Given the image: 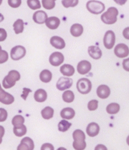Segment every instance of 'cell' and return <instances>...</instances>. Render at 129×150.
Here are the masks:
<instances>
[{
	"label": "cell",
	"mask_w": 129,
	"mask_h": 150,
	"mask_svg": "<svg viewBox=\"0 0 129 150\" xmlns=\"http://www.w3.org/2000/svg\"><path fill=\"white\" fill-rule=\"evenodd\" d=\"M39 79L43 83H49L52 79V73L48 69H45L40 73Z\"/></svg>",
	"instance_id": "23"
},
{
	"label": "cell",
	"mask_w": 129,
	"mask_h": 150,
	"mask_svg": "<svg viewBox=\"0 0 129 150\" xmlns=\"http://www.w3.org/2000/svg\"><path fill=\"white\" fill-rule=\"evenodd\" d=\"M24 122H25L24 117H23V116H21V115H16V116H14L13 119H12L11 123L14 127H17V126L23 125Z\"/></svg>",
	"instance_id": "31"
},
{
	"label": "cell",
	"mask_w": 129,
	"mask_h": 150,
	"mask_svg": "<svg viewBox=\"0 0 129 150\" xmlns=\"http://www.w3.org/2000/svg\"><path fill=\"white\" fill-rule=\"evenodd\" d=\"M60 71L65 77H71L74 74L75 68L72 65H69V64H64L60 67Z\"/></svg>",
	"instance_id": "19"
},
{
	"label": "cell",
	"mask_w": 129,
	"mask_h": 150,
	"mask_svg": "<svg viewBox=\"0 0 129 150\" xmlns=\"http://www.w3.org/2000/svg\"><path fill=\"white\" fill-rule=\"evenodd\" d=\"M54 110L53 108L51 107H45L41 111V115L45 120H50L54 116Z\"/></svg>",
	"instance_id": "26"
},
{
	"label": "cell",
	"mask_w": 129,
	"mask_h": 150,
	"mask_svg": "<svg viewBox=\"0 0 129 150\" xmlns=\"http://www.w3.org/2000/svg\"><path fill=\"white\" fill-rule=\"evenodd\" d=\"M41 150H54V147L52 143H44L41 146Z\"/></svg>",
	"instance_id": "40"
},
{
	"label": "cell",
	"mask_w": 129,
	"mask_h": 150,
	"mask_svg": "<svg viewBox=\"0 0 129 150\" xmlns=\"http://www.w3.org/2000/svg\"><path fill=\"white\" fill-rule=\"evenodd\" d=\"M54 1H56V0H54Z\"/></svg>",
	"instance_id": "53"
},
{
	"label": "cell",
	"mask_w": 129,
	"mask_h": 150,
	"mask_svg": "<svg viewBox=\"0 0 129 150\" xmlns=\"http://www.w3.org/2000/svg\"><path fill=\"white\" fill-rule=\"evenodd\" d=\"M9 59V54L5 50H2L0 52V64L5 63Z\"/></svg>",
	"instance_id": "37"
},
{
	"label": "cell",
	"mask_w": 129,
	"mask_h": 150,
	"mask_svg": "<svg viewBox=\"0 0 129 150\" xmlns=\"http://www.w3.org/2000/svg\"><path fill=\"white\" fill-rule=\"evenodd\" d=\"M27 127L24 125H21V126L14 127L13 128V132L17 137H22L25 135L27 134Z\"/></svg>",
	"instance_id": "29"
},
{
	"label": "cell",
	"mask_w": 129,
	"mask_h": 150,
	"mask_svg": "<svg viewBox=\"0 0 129 150\" xmlns=\"http://www.w3.org/2000/svg\"><path fill=\"white\" fill-rule=\"evenodd\" d=\"M72 146H73L74 149L76 150H84L86 148V142L73 141V143H72Z\"/></svg>",
	"instance_id": "35"
},
{
	"label": "cell",
	"mask_w": 129,
	"mask_h": 150,
	"mask_svg": "<svg viewBox=\"0 0 129 150\" xmlns=\"http://www.w3.org/2000/svg\"><path fill=\"white\" fill-rule=\"evenodd\" d=\"M106 110L109 114L114 115L116 114L120 110V105L117 103H111L107 106Z\"/></svg>",
	"instance_id": "24"
},
{
	"label": "cell",
	"mask_w": 129,
	"mask_h": 150,
	"mask_svg": "<svg viewBox=\"0 0 129 150\" xmlns=\"http://www.w3.org/2000/svg\"><path fill=\"white\" fill-rule=\"evenodd\" d=\"M71 125H72V124L68 121H67V120H61L58 123V130L61 132H65V131H68L70 129Z\"/></svg>",
	"instance_id": "30"
},
{
	"label": "cell",
	"mask_w": 129,
	"mask_h": 150,
	"mask_svg": "<svg viewBox=\"0 0 129 150\" xmlns=\"http://www.w3.org/2000/svg\"><path fill=\"white\" fill-rule=\"evenodd\" d=\"M88 53L94 59H99L102 56L101 50L97 46H90L88 49Z\"/></svg>",
	"instance_id": "18"
},
{
	"label": "cell",
	"mask_w": 129,
	"mask_h": 150,
	"mask_svg": "<svg viewBox=\"0 0 129 150\" xmlns=\"http://www.w3.org/2000/svg\"><path fill=\"white\" fill-rule=\"evenodd\" d=\"M2 0H0V5H2Z\"/></svg>",
	"instance_id": "51"
},
{
	"label": "cell",
	"mask_w": 129,
	"mask_h": 150,
	"mask_svg": "<svg viewBox=\"0 0 129 150\" xmlns=\"http://www.w3.org/2000/svg\"><path fill=\"white\" fill-rule=\"evenodd\" d=\"M114 2L119 5H123L126 3L127 0H114Z\"/></svg>",
	"instance_id": "47"
},
{
	"label": "cell",
	"mask_w": 129,
	"mask_h": 150,
	"mask_svg": "<svg viewBox=\"0 0 129 150\" xmlns=\"http://www.w3.org/2000/svg\"><path fill=\"white\" fill-rule=\"evenodd\" d=\"M34 146L33 140L29 137H25L21 140V143L17 146V150H33Z\"/></svg>",
	"instance_id": "9"
},
{
	"label": "cell",
	"mask_w": 129,
	"mask_h": 150,
	"mask_svg": "<svg viewBox=\"0 0 129 150\" xmlns=\"http://www.w3.org/2000/svg\"><path fill=\"white\" fill-rule=\"evenodd\" d=\"M98 108V101L97 100H91L88 103V109L90 111L96 110Z\"/></svg>",
	"instance_id": "36"
},
{
	"label": "cell",
	"mask_w": 129,
	"mask_h": 150,
	"mask_svg": "<svg viewBox=\"0 0 129 150\" xmlns=\"http://www.w3.org/2000/svg\"><path fill=\"white\" fill-rule=\"evenodd\" d=\"M14 101V96L9 92H6L1 86L0 84V102L6 105L11 104Z\"/></svg>",
	"instance_id": "11"
},
{
	"label": "cell",
	"mask_w": 129,
	"mask_h": 150,
	"mask_svg": "<svg viewBox=\"0 0 129 150\" xmlns=\"http://www.w3.org/2000/svg\"><path fill=\"white\" fill-rule=\"evenodd\" d=\"M86 132L87 134L89 137H94L98 135L100 132V126L96 122H91L88 125V126L86 128Z\"/></svg>",
	"instance_id": "13"
},
{
	"label": "cell",
	"mask_w": 129,
	"mask_h": 150,
	"mask_svg": "<svg viewBox=\"0 0 129 150\" xmlns=\"http://www.w3.org/2000/svg\"><path fill=\"white\" fill-rule=\"evenodd\" d=\"M48 19V15L43 11H37L33 14V20L35 23L38 24L45 23L46 20Z\"/></svg>",
	"instance_id": "15"
},
{
	"label": "cell",
	"mask_w": 129,
	"mask_h": 150,
	"mask_svg": "<svg viewBox=\"0 0 129 150\" xmlns=\"http://www.w3.org/2000/svg\"><path fill=\"white\" fill-rule=\"evenodd\" d=\"M122 35L125 39L129 40V27H126L122 32Z\"/></svg>",
	"instance_id": "44"
},
{
	"label": "cell",
	"mask_w": 129,
	"mask_h": 150,
	"mask_svg": "<svg viewBox=\"0 0 129 150\" xmlns=\"http://www.w3.org/2000/svg\"><path fill=\"white\" fill-rule=\"evenodd\" d=\"M73 80L70 77H62L58 80L56 84L57 89L60 91H65L67 89H70L72 86Z\"/></svg>",
	"instance_id": "7"
},
{
	"label": "cell",
	"mask_w": 129,
	"mask_h": 150,
	"mask_svg": "<svg viewBox=\"0 0 129 150\" xmlns=\"http://www.w3.org/2000/svg\"><path fill=\"white\" fill-rule=\"evenodd\" d=\"M4 21V17L2 14H0V23Z\"/></svg>",
	"instance_id": "48"
},
{
	"label": "cell",
	"mask_w": 129,
	"mask_h": 150,
	"mask_svg": "<svg viewBox=\"0 0 129 150\" xmlns=\"http://www.w3.org/2000/svg\"><path fill=\"white\" fill-rule=\"evenodd\" d=\"M91 69V64L87 60L79 62L77 65V71L79 74L85 75L88 74Z\"/></svg>",
	"instance_id": "12"
},
{
	"label": "cell",
	"mask_w": 129,
	"mask_h": 150,
	"mask_svg": "<svg viewBox=\"0 0 129 150\" xmlns=\"http://www.w3.org/2000/svg\"><path fill=\"white\" fill-rule=\"evenodd\" d=\"M23 91H24V92H23V94L21 95V97H22V98L24 99V100H26L27 98V96H28V95H29V92H31L32 90L31 89H27V88H24Z\"/></svg>",
	"instance_id": "42"
},
{
	"label": "cell",
	"mask_w": 129,
	"mask_h": 150,
	"mask_svg": "<svg viewBox=\"0 0 129 150\" xmlns=\"http://www.w3.org/2000/svg\"><path fill=\"white\" fill-rule=\"evenodd\" d=\"M57 150H67V149L66 148H64V147H60V148L57 149Z\"/></svg>",
	"instance_id": "49"
},
{
	"label": "cell",
	"mask_w": 129,
	"mask_h": 150,
	"mask_svg": "<svg viewBox=\"0 0 129 150\" xmlns=\"http://www.w3.org/2000/svg\"><path fill=\"white\" fill-rule=\"evenodd\" d=\"M110 87L107 85H100L97 89V95L100 99H106L110 96Z\"/></svg>",
	"instance_id": "14"
},
{
	"label": "cell",
	"mask_w": 129,
	"mask_h": 150,
	"mask_svg": "<svg viewBox=\"0 0 129 150\" xmlns=\"http://www.w3.org/2000/svg\"><path fill=\"white\" fill-rule=\"evenodd\" d=\"M64 8L76 7L79 3V0H62L61 2Z\"/></svg>",
	"instance_id": "34"
},
{
	"label": "cell",
	"mask_w": 129,
	"mask_h": 150,
	"mask_svg": "<svg viewBox=\"0 0 129 150\" xmlns=\"http://www.w3.org/2000/svg\"><path fill=\"white\" fill-rule=\"evenodd\" d=\"M8 118V112L4 108H0V122H5Z\"/></svg>",
	"instance_id": "39"
},
{
	"label": "cell",
	"mask_w": 129,
	"mask_h": 150,
	"mask_svg": "<svg viewBox=\"0 0 129 150\" xmlns=\"http://www.w3.org/2000/svg\"><path fill=\"white\" fill-rule=\"evenodd\" d=\"M9 6L13 8H17L21 5V0H8Z\"/></svg>",
	"instance_id": "38"
},
{
	"label": "cell",
	"mask_w": 129,
	"mask_h": 150,
	"mask_svg": "<svg viewBox=\"0 0 129 150\" xmlns=\"http://www.w3.org/2000/svg\"><path fill=\"white\" fill-rule=\"evenodd\" d=\"M122 67L126 71L129 72V58L125 59L122 62Z\"/></svg>",
	"instance_id": "43"
},
{
	"label": "cell",
	"mask_w": 129,
	"mask_h": 150,
	"mask_svg": "<svg viewBox=\"0 0 129 150\" xmlns=\"http://www.w3.org/2000/svg\"><path fill=\"white\" fill-rule=\"evenodd\" d=\"M83 26L81 24L79 23H75L73 24L70 28V33L73 37H79L81 36L83 33Z\"/></svg>",
	"instance_id": "22"
},
{
	"label": "cell",
	"mask_w": 129,
	"mask_h": 150,
	"mask_svg": "<svg viewBox=\"0 0 129 150\" xmlns=\"http://www.w3.org/2000/svg\"><path fill=\"white\" fill-rule=\"evenodd\" d=\"M46 26L50 29H56L59 27L60 24V19L57 17H48L45 23Z\"/></svg>",
	"instance_id": "17"
},
{
	"label": "cell",
	"mask_w": 129,
	"mask_h": 150,
	"mask_svg": "<svg viewBox=\"0 0 129 150\" xmlns=\"http://www.w3.org/2000/svg\"><path fill=\"white\" fill-rule=\"evenodd\" d=\"M42 6L47 10H52L55 7L54 0H42Z\"/></svg>",
	"instance_id": "33"
},
{
	"label": "cell",
	"mask_w": 129,
	"mask_h": 150,
	"mask_svg": "<svg viewBox=\"0 0 129 150\" xmlns=\"http://www.w3.org/2000/svg\"><path fill=\"white\" fill-rule=\"evenodd\" d=\"M76 115V112L72 108H66L60 111V116L64 120H72Z\"/></svg>",
	"instance_id": "21"
},
{
	"label": "cell",
	"mask_w": 129,
	"mask_h": 150,
	"mask_svg": "<svg viewBox=\"0 0 129 150\" xmlns=\"http://www.w3.org/2000/svg\"><path fill=\"white\" fill-rule=\"evenodd\" d=\"M119 15V11L116 8L110 7L101 15V21L107 25H112L116 23Z\"/></svg>",
	"instance_id": "1"
},
{
	"label": "cell",
	"mask_w": 129,
	"mask_h": 150,
	"mask_svg": "<svg viewBox=\"0 0 129 150\" xmlns=\"http://www.w3.org/2000/svg\"><path fill=\"white\" fill-rule=\"evenodd\" d=\"M115 35L112 30H108L103 37V45L107 50H111L115 45Z\"/></svg>",
	"instance_id": "6"
},
{
	"label": "cell",
	"mask_w": 129,
	"mask_h": 150,
	"mask_svg": "<svg viewBox=\"0 0 129 150\" xmlns=\"http://www.w3.org/2000/svg\"><path fill=\"white\" fill-rule=\"evenodd\" d=\"M1 51H2V47L0 46V52H1Z\"/></svg>",
	"instance_id": "52"
},
{
	"label": "cell",
	"mask_w": 129,
	"mask_h": 150,
	"mask_svg": "<svg viewBox=\"0 0 129 150\" xmlns=\"http://www.w3.org/2000/svg\"><path fill=\"white\" fill-rule=\"evenodd\" d=\"M64 56L60 52H54L52 53L49 57V62L52 65L57 67L64 62Z\"/></svg>",
	"instance_id": "10"
},
{
	"label": "cell",
	"mask_w": 129,
	"mask_h": 150,
	"mask_svg": "<svg viewBox=\"0 0 129 150\" xmlns=\"http://www.w3.org/2000/svg\"><path fill=\"white\" fill-rule=\"evenodd\" d=\"M5 135V128L3 126L0 125V144L2 143V137Z\"/></svg>",
	"instance_id": "45"
},
{
	"label": "cell",
	"mask_w": 129,
	"mask_h": 150,
	"mask_svg": "<svg viewBox=\"0 0 129 150\" xmlns=\"http://www.w3.org/2000/svg\"><path fill=\"white\" fill-rule=\"evenodd\" d=\"M48 95L45 89H39L36 91L34 94V99L39 103H42L46 101Z\"/></svg>",
	"instance_id": "20"
},
{
	"label": "cell",
	"mask_w": 129,
	"mask_h": 150,
	"mask_svg": "<svg viewBox=\"0 0 129 150\" xmlns=\"http://www.w3.org/2000/svg\"><path fill=\"white\" fill-rule=\"evenodd\" d=\"M13 29L16 34H20L24 32V22L21 19H18L13 24Z\"/></svg>",
	"instance_id": "25"
},
{
	"label": "cell",
	"mask_w": 129,
	"mask_h": 150,
	"mask_svg": "<svg viewBox=\"0 0 129 150\" xmlns=\"http://www.w3.org/2000/svg\"><path fill=\"white\" fill-rule=\"evenodd\" d=\"M76 88L79 93L85 95L88 94L92 89V83L88 78H81L78 80Z\"/></svg>",
	"instance_id": "4"
},
{
	"label": "cell",
	"mask_w": 129,
	"mask_h": 150,
	"mask_svg": "<svg viewBox=\"0 0 129 150\" xmlns=\"http://www.w3.org/2000/svg\"><path fill=\"white\" fill-rule=\"evenodd\" d=\"M7 38V33L5 29L0 28V41H4Z\"/></svg>",
	"instance_id": "41"
},
{
	"label": "cell",
	"mask_w": 129,
	"mask_h": 150,
	"mask_svg": "<svg viewBox=\"0 0 129 150\" xmlns=\"http://www.w3.org/2000/svg\"><path fill=\"white\" fill-rule=\"evenodd\" d=\"M21 79V74L17 71H10L7 76L2 80V86L5 89H10L16 84V82Z\"/></svg>",
	"instance_id": "2"
},
{
	"label": "cell",
	"mask_w": 129,
	"mask_h": 150,
	"mask_svg": "<svg viewBox=\"0 0 129 150\" xmlns=\"http://www.w3.org/2000/svg\"><path fill=\"white\" fill-rule=\"evenodd\" d=\"M62 98L66 103H72V101H74L75 95L72 91L67 90L63 93Z\"/></svg>",
	"instance_id": "28"
},
{
	"label": "cell",
	"mask_w": 129,
	"mask_h": 150,
	"mask_svg": "<svg viewBox=\"0 0 129 150\" xmlns=\"http://www.w3.org/2000/svg\"><path fill=\"white\" fill-rule=\"evenodd\" d=\"M27 5L32 10H36L41 8L39 0H27Z\"/></svg>",
	"instance_id": "32"
},
{
	"label": "cell",
	"mask_w": 129,
	"mask_h": 150,
	"mask_svg": "<svg viewBox=\"0 0 129 150\" xmlns=\"http://www.w3.org/2000/svg\"><path fill=\"white\" fill-rule=\"evenodd\" d=\"M126 141H127V144L129 146V135H128V136L127 140H126Z\"/></svg>",
	"instance_id": "50"
},
{
	"label": "cell",
	"mask_w": 129,
	"mask_h": 150,
	"mask_svg": "<svg viewBox=\"0 0 129 150\" xmlns=\"http://www.w3.org/2000/svg\"><path fill=\"white\" fill-rule=\"evenodd\" d=\"M72 138L76 142H80L85 140V134L82 130L76 129L72 133Z\"/></svg>",
	"instance_id": "27"
},
{
	"label": "cell",
	"mask_w": 129,
	"mask_h": 150,
	"mask_svg": "<svg viewBox=\"0 0 129 150\" xmlns=\"http://www.w3.org/2000/svg\"><path fill=\"white\" fill-rule=\"evenodd\" d=\"M114 53L119 58H125L129 55V47L125 44H119L115 46Z\"/></svg>",
	"instance_id": "8"
},
{
	"label": "cell",
	"mask_w": 129,
	"mask_h": 150,
	"mask_svg": "<svg viewBox=\"0 0 129 150\" xmlns=\"http://www.w3.org/2000/svg\"><path fill=\"white\" fill-rule=\"evenodd\" d=\"M26 55V49L21 45L14 47L11 50V58L14 61L23 59Z\"/></svg>",
	"instance_id": "5"
},
{
	"label": "cell",
	"mask_w": 129,
	"mask_h": 150,
	"mask_svg": "<svg viewBox=\"0 0 129 150\" xmlns=\"http://www.w3.org/2000/svg\"><path fill=\"white\" fill-rule=\"evenodd\" d=\"M86 8L91 14H100L105 9V5L97 0H90L86 3Z\"/></svg>",
	"instance_id": "3"
},
{
	"label": "cell",
	"mask_w": 129,
	"mask_h": 150,
	"mask_svg": "<svg viewBox=\"0 0 129 150\" xmlns=\"http://www.w3.org/2000/svg\"><path fill=\"white\" fill-rule=\"evenodd\" d=\"M50 43L54 47L58 50L64 49L66 46V43L64 40L59 36H53V37L51 38Z\"/></svg>",
	"instance_id": "16"
},
{
	"label": "cell",
	"mask_w": 129,
	"mask_h": 150,
	"mask_svg": "<svg viewBox=\"0 0 129 150\" xmlns=\"http://www.w3.org/2000/svg\"><path fill=\"white\" fill-rule=\"evenodd\" d=\"M95 150H107V148L103 144H98L95 148Z\"/></svg>",
	"instance_id": "46"
}]
</instances>
